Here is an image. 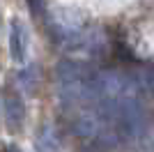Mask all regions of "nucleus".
Instances as JSON below:
<instances>
[{"label": "nucleus", "instance_id": "1", "mask_svg": "<svg viewBox=\"0 0 154 152\" xmlns=\"http://www.w3.org/2000/svg\"><path fill=\"white\" fill-rule=\"evenodd\" d=\"M92 78L88 62L64 58L55 67V85H58L60 104L67 108H85L92 106Z\"/></svg>", "mask_w": 154, "mask_h": 152}, {"label": "nucleus", "instance_id": "2", "mask_svg": "<svg viewBox=\"0 0 154 152\" xmlns=\"http://www.w3.org/2000/svg\"><path fill=\"white\" fill-rule=\"evenodd\" d=\"M26 51H28L26 28H23L21 21L14 19L12 25H9V53H12V60L23 62V60H26Z\"/></svg>", "mask_w": 154, "mask_h": 152}, {"label": "nucleus", "instance_id": "3", "mask_svg": "<svg viewBox=\"0 0 154 152\" xmlns=\"http://www.w3.org/2000/svg\"><path fill=\"white\" fill-rule=\"evenodd\" d=\"M5 113H7V125L12 127V129L21 127V122H23V113H26L21 97H16V95L7 97V99H5Z\"/></svg>", "mask_w": 154, "mask_h": 152}, {"label": "nucleus", "instance_id": "4", "mask_svg": "<svg viewBox=\"0 0 154 152\" xmlns=\"http://www.w3.org/2000/svg\"><path fill=\"white\" fill-rule=\"evenodd\" d=\"M140 147L143 152H154V122L149 125V129H145V134L140 138Z\"/></svg>", "mask_w": 154, "mask_h": 152}, {"label": "nucleus", "instance_id": "5", "mask_svg": "<svg viewBox=\"0 0 154 152\" xmlns=\"http://www.w3.org/2000/svg\"><path fill=\"white\" fill-rule=\"evenodd\" d=\"M145 90L149 92V97L154 99V65L149 67V71L145 74Z\"/></svg>", "mask_w": 154, "mask_h": 152}, {"label": "nucleus", "instance_id": "6", "mask_svg": "<svg viewBox=\"0 0 154 152\" xmlns=\"http://www.w3.org/2000/svg\"><path fill=\"white\" fill-rule=\"evenodd\" d=\"M30 2V7H32V12H37L39 7H42V0H28Z\"/></svg>", "mask_w": 154, "mask_h": 152}]
</instances>
